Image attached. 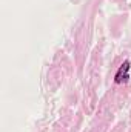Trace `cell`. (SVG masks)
<instances>
[{
    "label": "cell",
    "mask_w": 131,
    "mask_h": 132,
    "mask_svg": "<svg viewBox=\"0 0 131 132\" xmlns=\"http://www.w3.org/2000/svg\"><path fill=\"white\" fill-rule=\"evenodd\" d=\"M131 68V63L128 60H125L120 68H119V71H117V74H116V77H114V81L117 83V85H120V83H127L128 80H130V74H128V71H130Z\"/></svg>",
    "instance_id": "cell-1"
}]
</instances>
